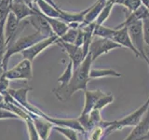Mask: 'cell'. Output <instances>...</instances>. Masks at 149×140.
Listing matches in <instances>:
<instances>
[{
	"mask_svg": "<svg viewBox=\"0 0 149 140\" xmlns=\"http://www.w3.org/2000/svg\"><path fill=\"white\" fill-rule=\"evenodd\" d=\"M115 29L114 28H109L106 27L104 24L102 25H96L94 31H93V36L96 37H102V38H108L112 39L114 34H115Z\"/></svg>",
	"mask_w": 149,
	"mask_h": 140,
	"instance_id": "7402d4cb",
	"label": "cell"
},
{
	"mask_svg": "<svg viewBox=\"0 0 149 140\" xmlns=\"http://www.w3.org/2000/svg\"><path fill=\"white\" fill-rule=\"evenodd\" d=\"M8 2H9V3H11V2H12V1H13V0H8Z\"/></svg>",
	"mask_w": 149,
	"mask_h": 140,
	"instance_id": "ab89813d",
	"label": "cell"
},
{
	"mask_svg": "<svg viewBox=\"0 0 149 140\" xmlns=\"http://www.w3.org/2000/svg\"><path fill=\"white\" fill-rule=\"evenodd\" d=\"M25 123H26V126H27V131H28V134H29V139L30 140H41L40 139V136L38 133H37V131L36 129V126L33 123L32 119H27L24 120Z\"/></svg>",
	"mask_w": 149,
	"mask_h": 140,
	"instance_id": "f546056e",
	"label": "cell"
},
{
	"mask_svg": "<svg viewBox=\"0 0 149 140\" xmlns=\"http://www.w3.org/2000/svg\"><path fill=\"white\" fill-rule=\"evenodd\" d=\"M46 38V36L41 35L38 32H35L34 34L28 35L24 36H20L16 40L12 41L10 44L8 46L6 53H5L3 62H2V67L4 68L5 72L8 70V64L9 62L11 56L17 53H22V51H24L28 48H30L31 46L39 42L40 40Z\"/></svg>",
	"mask_w": 149,
	"mask_h": 140,
	"instance_id": "7a4b0ae2",
	"label": "cell"
},
{
	"mask_svg": "<svg viewBox=\"0 0 149 140\" xmlns=\"http://www.w3.org/2000/svg\"><path fill=\"white\" fill-rule=\"evenodd\" d=\"M5 22H6V21L0 22V65H2L4 56L7 50L6 37H5V32H4Z\"/></svg>",
	"mask_w": 149,
	"mask_h": 140,
	"instance_id": "d4e9b609",
	"label": "cell"
},
{
	"mask_svg": "<svg viewBox=\"0 0 149 140\" xmlns=\"http://www.w3.org/2000/svg\"><path fill=\"white\" fill-rule=\"evenodd\" d=\"M149 17V11L148 9L142 4L136 10H134L133 12H130L129 14V16L125 19V21L123 22H121L120 24L118 26L114 27L115 29H120V28L127 27L128 25L132 24L133 22H136L139 21H143L144 19H146Z\"/></svg>",
	"mask_w": 149,
	"mask_h": 140,
	"instance_id": "9a60e30c",
	"label": "cell"
},
{
	"mask_svg": "<svg viewBox=\"0 0 149 140\" xmlns=\"http://www.w3.org/2000/svg\"><path fill=\"white\" fill-rule=\"evenodd\" d=\"M6 119H20V118L11 111L0 108V120H6Z\"/></svg>",
	"mask_w": 149,
	"mask_h": 140,
	"instance_id": "d6a6232c",
	"label": "cell"
},
{
	"mask_svg": "<svg viewBox=\"0 0 149 140\" xmlns=\"http://www.w3.org/2000/svg\"><path fill=\"white\" fill-rule=\"evenodd\" d=\"M148 64H149V63H148Z\"/></svg>",
	"mask_w": 149,
	"mask_h": 140,
	"instance_id": "7bdbcfd3",
	"label": "cell"
},
{
	"mask_svg": "<svg viewBox=\"0 0 149 140\" xmlns=\"http://www.w3.org/2000/svg\"><path fill=\"white\" fill-rule=\"evenodd\" d=\"M20 23L21 22L18 20L16 16L14 15L12 12L8 13L6 22H5V28H4L7 48L12 41H14L15 36L19 33L18 30H19V28H20Z\"/></svg>",
	"mask_w": 149,
	"mask_h": 140,
	"instance_id": "8fae6325",
	"label": "cell"
},
{
	"mask_svg": "<svg viewBox=\"0 0 149 140\" xmlns=\"http://www.w3.org/2000/svg\"><path fill=\"white\" fill-rule=\"evenodd\" d=\"M92 58L91 53L88 52L85 57L82 64L74 70L72 78L65 86H60L59 88L53 90V93L56 98L61 102H65L72 97L74 92L78 91L87 90V85L90 78V72L91 69Z\"/></svg>",
	"mask_w": 149,
	"mask_h": 140,
	"instance_id": "6da1fadb",
	"label": "cell"
},
{
	"mask_svg": "<svg viewBox=\"0 0 149 140\" xmlns=\"http://www.w3.org/2000/svg\"><path fill=\"white\" fill-rule=\"evenodd\" d=\"M36 8L38 10L46 17L49 18H58L60 16V8H56L51 6L50 4L45 2L44 0H36Z\"/></svg>",
	"mask_w": 149,
	"mask_h": 140,
	"instance_id": "ffe728a7",
	"label": "cell"
},
{
	"mask_svg": "<svg viewBox=\"0 0 149 140\" xmlns=\"http://www.w3.org/2000/svg\"><path fill=\"white\" fill-rule=\"evenodd\" d=\"M53 129H55L57 132L61 134H63L65 138L68 140H78L77 138V133L76 130L67 128V127H59V126H53Z\"/></svg>",
	"mask_w": 149,
	"mask_h": 140,
	"instance_id": "4316f807",
	"label": "cell"
},
{
	"mask_svg": "<svg viewBox=\"0 0 149 140\" xmlns=\"http://www.w3.org/2000/svg\"><path fill=\"white\" fill-rule=\"evenodd\" d=\"M87 140H88V139H87Z\"/></svg>",
	"mask_w": 149,
	"mask_h": 140,
	"instance_id": "b9f144b4",
	"label": "cell"
},
{
	"mask_svg": "<svg viewBox=\"0 0 149 140\" xmlns=\"http://www.w3.org/2000/svg\"><path fill=\"white\" fill-rule=\"evenodd\" d=\"M114 5H115V3L110 1V0L107 1L105 7L104 8V9H102V12L100 13V15L98 16L96 21L94 22L96 25H102L106 22V20L109 18L110 14L112 12V9H113V8H114Z\"/></svg>",
	"mask_w": 149,
	"mask_h": 140,
	"instance_id": "603a6c76",
	"label": "cell"
},
{
	"mask_svg": "<svg viewBox=\"0 0 149 140\" xmlns=\"http://www.w3.org/2000/svg\"><path fill=\"white\" fill-rule=\"evenodd\" d=\"M73 73H74V67H73V64L71 61H68V63L66 64V67H65L63 73L58 78V82L61 83L60 86H65L66 84L70 81V79L72 78L73 76Z\"/></svg>",
	"mask_w": 149,
	"mask_h": 140,
	"instance_id": "cb8c5ba5",
	"label": "cell"
},
{
	"mask_svg": "<svg viewBox=\"0 0 149 140\" xmlns=\"http://www.w3.org/2000/svg\"><path fill=\"white\" fill-rule=\"evenodd\" d=\"M128 28V33L130 37L132 44L134 48L137 50L140 56L146 61L148 64L149 59L148 56L146 53V50H144V38H143V22L142 21H139L136 22H133L132 24L127 26Z\"/></svg>",
	"mask_w": 149,
	"mask_h": 140,
	"instance_id": "277c9868",
	"label": "cell"
},
{
	"mask_svg": "<svg viewBox=\"0 0 149 140\" xmlns=\"http://www.w3.org/2000/svg\"><path fill=\"white\" fill-rule=\"evenodd\" d=\"M58 40H59V37L57 36L46 37V38L42 39L39 42H37V43L31 46L30 48H28L24 51H22L21 54L23 59L29 60L33 63V61H34L42 51L45 50L46 49H48L51 45L57 44Z\"/></svg>",
	"mask_w": 149,
	"mask_h": 140,
	"instance_id": "52a82bcc",
	"label": "cell"
},
{
	"mask_svg": "<svg viewBox=\"0 0 149 140\" xmlns=\"http://www.w3.org/2000/svg\"><path fill=\"white\" fill-rule=\"evenodd\" d=\"M4 101H5V96H4V94H2V93H0V105H1Z\"/></svg>",
	"mask_w": 149,
	"mask_h": 140,
	"instance_id": "74e56055",
	"label": "cell"
},
{
	"mask_svg": "<svg viewBox=\"0 0 149 140\" xmlns=\"http://www.w3.org/2000/svg\"><path fill=\"white\" fill-rule=\"evenodd\" d=\"M10 12H12L20 22L26 20L36 13L23 0H13L10 3Z\"/></svg>",
	"mask_w": 149,
	"mask_h": 140,
	"instance_id": "30bf717a",
	"label": "cell"
},
{
	"mask_svg": "<svg viewBox=\"0 0 149 140\" xmlns=\"http://www.w3.org/2000/svg\"><path fill=\"white\" fill-rule=\"evenodd\" d=\"M121 5V6L125 7L128 9L129 12H133L134 10L141 6L142 5V1L141 0H116L115 1V5Z\"/></svg>",
	"mask_w": 149,
	"mask_h": 140,
	"instance_id": "484cf974",
	"label": "cell"
},
{
	"mask_svg": "<svg viewBox=\"0 0 149 140\" xmlns=\"http://www.w3.org/2000/svg\"><path fill=\"white\" fill-rule=\"evenodd\" d=\"M122 75L121 73L116 71V70L112 68H92L91 69L90 72V78L91 79L92 78H105V77H116L119 78Z\"/></svg>",
	"mask_w": 149,
	"mask_h": 140,
	"instance_id": "44dd1931",
	"label": "cell"
},
{
	"mask_svg": "<svg viewBox=\"0 0 149 140\" xmlns=\"http://www.w3.org/2000/svg\"><path fill=\"white\" fill-rule=\"evenodd\" d=\"M90 8L84 9V10L78 11V12L65 11V10H63V9L60 8L59 19H60V20H62L63 22H66L67 24H68V23H71V22H78V23H80V24H81V23L83 22V21H84V18H85L86 14L88 12V10H90Z\"/></svg>",
	"mask_w": 149,
	"mask_h": 140,
	"instance_id": "ac0fdd59",
	"label": "cell"
},
{
	"mask_svg": "<svg viewBox=\"0 0 149 140\" xmlns=\"http://www.w3.org/2000/svg\"><path fill=\"white\" fill-rule=\"evenodd\" d=\"M121 48V46L118 43H116L114 40L108 38H102V37L93 36L92 41L90 46V51L92 61H95L97 58H99L101 55L108 53L109 51L115 49Z\"/></svg>",
	"mask_w": 149,
	"mask_h": 140,
	"instance_id": "5b68a950",
	"label": "cell"
},
{
	"mask_svg": "<svg viewBox=\"0 0 149 140\" xmlns=\"http://www.w3.org/2000/svg\"><path fill=\"white\" fill-rule=\"evenodd\" d=\"M83 39H84V35H83V31L81 28H78V32H77V36L76 41H74V45L77 47H82L83 45Z\"/></svg>",
	"mask_w": 149,
	"mask_h": 140,
	"instance_id": "836d02e7",
	"label": "cell"
},
{
	"mask_svg": "<svg viewBox=\"0 0 149 140\" xmlns=\"http://www.w3.org/2000/svg\"><path fill=\"white\" fill-rule=\"evenodd\" d=\"M4 73H5V70H4V68L2 67V65H0V77H1Z\"/></svg>",
	"mask_w": 149,
	"mask_h": 140,
	"instance_id": "f35d334b",
	"label": "cell"
},
{
	"mask_svg": "<svg viewBox=\"0 0 149 140\" xmlns=\"http://www.w3.org/2000/svg\"><path fill=\"white\" fill-rule=\"evenodd\" d=\"M9 79L5 76V74H3L0 77V93L2 94H6L8 91L9 90Z\"/></svg>",
	"mask_w": 149,
	"mask_h": 140,
	"instance_id": "4dcf8cb0",
	"label": "cell"
},
{
	"mask_svg": "<svg viewBox=\"0 0 149 140\" xmlns=\"http://www.w3.org/2000/svg\"><path fill=\"white\" fill-rule=\"evenodd\" d=\"M115 30L116 31H115L113 37H112V40H114L116 43L119 44L121 47H124V48L130 50L135 54L136 57H141L137 50L134 48L132 40H130V37L128 33V28L123 27V28H120V29H115Z\"/></svg>",
	"mask_w": 149,
	"mask_h": 140,
	"instance_id": "7c38bea8",
	"label": "cell"
},
{
	"mask_svg": "<svg viewBox=\"0 0 149 140\" xmlns=\"http://www.w3.org/2000/svg\"><path fill=\"white\" fill-rule=\"evenodd\" d=\"M78 29H74V28H69L68 31L65 34L59 37V41L65 42V43H70V44H74L77 36Z\"/></svg>",
	"mask_w": 149,
	"mask_h": 140,
	"instance_id": "f1b7e54d",
	"label": "cell"
},
{
	"mask_svg": "<svg viewBox=\"0 0 149 140\" xmlns=\"http://www.w3.org/2000/svg\"><path fill=\"white\" fill-rule=\"evenodd\" d=\"M46 20L48 21L49 24L51 28V30L53 31L54 35L57 36L58 37L63 36L65 33H66L69 29V26L66 22H63L62 20H60L58 18H49L46 17Z\"/></svg>",
	"mask_w": 149,
	"mask_h": 140,
	"instance_id": "d6986e66",
	"label": "cell"
},
{
	"mask_svg": "<svg viewBox=\"0 0 149 140\" xmlns=\"http://www.w3.org/2000/svg\"><path fill=\"white\" fill-rule=\"evenodd\" d=\"M107 1H108V0H97L92 6H91L90 10L86 14L80 27H83L85 25L90 24V23L94 22L96 21V19L98 18V16L100 15L102 10L104 9V8L105 7Z\"/></svg>",
	"mask_w": 149,
	"mask_h": 140,
	"instance_id": "e0dca14e",
	"label": "cell"
},
{
	"mask_svg": "<svg viewBox=\"0 0 149 140\" xmlns=\"http://www.w3.org/2000/svg\"><path fill=\"white\" fill-rule=\"evenodd\" d=\"M149 130V109L143 116V120L140 123L133 128V130L130 133L129 136L124 140H142L143 136Z\"/></svg>",
	"mask_w": 149,
	"mask_h": 140,
	"instance_id": "2e32d148",
	"label": "cell"
},
{
	"mask_svg": "<svg viewBox=\"0 0 149 140\" xmlns=\"http://www.w3.org/2000/svg\"><path fill=\"white\" fill-rule=\"evenodd\" d=\"M35 11L36 12V14L26 19L28 22V24H30L31 26L34 27L36 29V32L40 33L41 35H43L46 37L55 36L53 31L51 30L48 21L46 20L45 16L38 10V8L36 7L35 8Z\"/></svg>",
	"mask_w": 149,
	"mask_h": 140,
	"instance_id": "ba28073f",
	"label": "cell"
},
{
	"mask_svg": "<svg viewBox=\"0 0 149 140\" xmlns=\"http://www.w3.org/2000/svg\"><path fill=\"white\" fill-rule=\"evenodd\" d=\"M28 6H29L30 8H32L33 9H34L36 7V0H23Z\"/></svg>",
	"mask_w": 149,
	"mask_h": 140,
	"instance_id": "e575fe53",
	"label": "cell"
},
{
	"mask_svg": "<svg viewBox=\"0 0 149 140\" xmlns=\"http://www.w3.org/2000/svg\"><path fill=\"white\" fill-rule=\"evenodd\" d=\"M105 94L104 92H102L101 90H95V91H88L86 90L84 92V95H85V104H84L83 110L81 112V115L90 114L91 112L94 108L95 105L99 99Z\"/></svg>",
	"mask_w": 149,
	"mask_h": 140,
	"instance_id": "5bb4252c",
	"label": "cell"
},
{
	"mask_svg": "<svg viewBox=\"0 0 149 140\" xmlns=\"http://www.w3.org/2000/svg\"><path fill=\"white\" fill-rule=\"evenodd\" d=\"M148 109H149V97L144 104H143L141 106H139L132 113L129 114L128 116H126L118 120L112 121L110 126H108L105 129V136H107L109 134L116 130H121L125 127H135L143 120V116L146 115Z\"/></svg>",
	"mask_w": 149,
	"mask_h": 140,
	"instance_id": "3957f363",
	"label": "cell"
},
{
	"mask_svg": "<svg viewBox=\"0 0 149 140\" xmlns=\"http://www.w3.org/2000/svg\"><path fill=\"white\" fill-rule=\"evenodd\" d=\"M4 74L9 80H16V79L30 80L33 78L32 62L29 60L22 59L18 64L10 69H8Z\"/></svg>",
	"mask_w": 149,
	"mask_h": 140,
	"instance_id": "8992f818",
	"label": "cell"
},
{
	"mask_svg": "<svg viewBox=\"0 0 149 140\" xmlns=\"http://www.w3.org/2000/svg\"><path fill=\"white\" fill-rule=\"evenodd\" d=\"M114 101V95L112 93H108V94H105L104 96H102L99 101L97 102V104L95 105L94 108L93 109H96V110H102V108H104L105 106H107L111 103H113Z\"/></svg>",
	"mask_w": 149,
	"mask_h": 140,
	"instance_id": "83f0119b",
	"label": "cell"
},
{
	"mask_svg": "<svg viewBox=\"0 0 149 140\" xmlns=\"http://www.w3.org/2000/svg\"><path fill=\"white\" fill-rule=\"evenodd\" d=\"M57 44L61 45L65 50V52L67 53L69 60L71 61L73 64L74 70L77 69L79 65L82 64V62L85 59L86 55L84 54L83 50L81 47H77L74 44H70V43H65V42L59 41L57 42Z\"/></svg>",
	"mask_w": 149,
	"mask_h": 140,
	"instance_id": "9c48e42d",
	"label": "cell"
},
{
	"mask_svg": "<svg viewBox=\"0 0 149 140\" xmlns=\"http://www.w3.org/2000/svg\"><path fill=\"white\" fill-rule=\"evenodd\" d=\"M30 117L36 126V129L39 134L40 139L41 140H48L51 130L53 129V124L49 123V120L42 118L40 116L32 114V115H30Z\"/></svg>",
	"mask_w": 149,
	"mask_h": 140,
	"instance_id": "4fadbf2b",
	"label": "cell"
},
{
	"mask_svg": "<svg viewBox=\"0 0 149 140\" xmlns=\"http://www.w3.org/2000/svg\"><path fill=\"white\" fill-rule=\"evenodd\" d=\"M110 1H112V2H114V3H115V1H116V0H110Z\"/></svg>",
	"mask_w": 149,
	"mask_h": 140,
	"instance_id": "60d3db41",
	"label": "cell"
},
{
	"mask_svg": "<svg viewBox=\"0 0 149 140\" xmlns=\"http://www.w3.org/2000/svg\"><path fill=\"white\" fill-rule=\"evenodd\" d=\"M44 1L47 2V3H49V4H50L51 6L54 7V8H60V7L58 6V5L54 2V0H44Z\"/></svg>",
	"mask_w": 149,
	"mask_h": 140,
	"instance_id": "d590c367",
	"label": "cell"
},
{
	"mask_svg": "<svg viewBox=\"0 0 149 140\" xmlns=\"http://www.w3.org/2000/svg\"><path fill=\"white\" fill-rule=\"evenodd\" d=\"M141 1H142V4L148 9V11H149V0H141Z\"/></svg>",
	"mask_w": 149,
	"mask_h": 140,
	"instance_id": "8d00e7d4",
	"label": "cell"
},
{
	"mask_svg": "<svg viewBox=\"0 0 149 140\" xmlns=\"http://www.w3.org/2000/svg\"><path fill=\"white\" fill-rule=\"evenodd\" d=\"M143 22V34L144 43L149 46V17L142 21Z\"/></svg>",
	"mask_w": 149,
	"mask_h": 140,
	"instance_id": "1f68e13d",
	"label": "cell"
}]
</instances>
